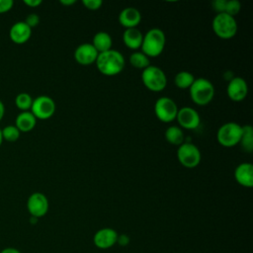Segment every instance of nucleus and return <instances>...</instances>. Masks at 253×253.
Instances as JSON below:
<instances>
[{
	"mask_svg": "<svg viewBox=\"0 0 253 253\" xmlns=\"http://www.w3.org/2000/svg\"><path fill=\"white\" fill-rule=\"evenodd\" d=\"M95 63L102 74L115 76L123 71L125 67V57L120 51L112 48L99 53Z\"/></svg>",
	"mask_w": 253,
	"mask_h": 253,
	"instance_id": "1",
	"label": "nucleus"
},
{
	"mask_svg": "<svg viewBox=\"0 0 253 253\" xmlns=\"http://www.w3.org/2000/svg\"><path fill=\"white\" fill-rule=\"evenodd\" d=\"M166 37L162 30L158 28L150 29L143 36L140 48L147 57H156L160 55L165 47Z\"/></svg>",
	"mask_w": 253,
	"mask_h": 253,
	"instance_id": "2",
	"label": "nucleus"
},
{
	"mask_svg": "<svg viewBox=\"0 0 253 253\" xmlns=\"http://www.w3.org/2000/svg\"><path fill=\"white\" fill-rule=\"evenodd\" d=\"M189 90L192 101L198 106L208 105L214 96V87L212 83L204 77L195 79Z\"/></svg>",
	"mask_w": 253,
	"mask_h": 253,
	"instance_id": "3",
	"label": "nucleus"
},
{
	"mask_svg": "<svg viewBox=\"0 0 253 253\" xmlns=\"http://www.w3.org/2000/svg\"><path fill=\"white\" fill-rule=\"evenodd\" d=\"M213 33L220 39L228 40L233 38L237 33V22L234 17L225 13L216 14L212 20Z\"/></svg>",
	"mask_w": 253,
	"mask_h": 253,
	"instance_id": "4",
	"label": "nucleus"
},
{
	"mask_svg": "<svg viewBox=\"0 0 253 253\" xmlns=\"http://www.w3.org/2000/svg\"><path fill=\"white\" fill-rule=\"evenodd\" d=\"M141 80L143 85L152 92H160L167 85V77L164 71L154 65H149L142 70Z\"/></svg>",
	"mask_w": 253,
	"mask_h": 253,
	"instance_id": "5",
	"label": "nucleus"
},
{
	"mask_svg": "<svg viewBox=\"0 0 253 253\" xmlns=\"http://www.w3.org/2000/svg\"><path fill=\"white\" fill-rule=\"evenodd\" d=\"M242 134V126L237 123L229 122L223 124L216 132L218 143L224 147H232L239 143Z\"/></svg>",
	"mask_w": 253,
	"mask_h": 253,
	"instance_id": "6",
	"label": "nucleus"
},
{
	"mask_svg": "<svg viewBox=\"0 0 253 253\" xmlns=\"http://www.w3.org/2000/svg\"><path fill=\"white\" fill-rule=\"evenodd\" d=\"M177 158L184 167L191 169L200 164L202 155L198 146L191 142H183L178 147Z\"/></svg>",
	"mask_w": 253,
	"mask_h": 253,
	"instance_id": "7",
	"label": "nucleus"
},
{
	"mask_svg": "<svg viewBox=\"0 0 253 253\" xmlns=\"http://www.w3.org/2000/svg\"><path fill=\"white\" fill-rule=\"evenodd\" d=\"M178 107L174 100L168 97H161L154 104V113L156 118L163 123L173 122L178 113Z\"/></svg>",
	"mask_w": 253,
	"mask_h": 253,
	"instance_id": "8",
	"label": "nucleus"
},
{
	"mask_svg": "<svg viewBox=\"0 0 253 253\" xmlns=\"http://www.w3.org/2000/svg\"><path fill=\"white\" fill-rule=\"evenodd\" d=\"M55 108V103L50 97L41 95L33 100L31 113L37 120H47L53 116Z\"/></svg>",
	"mask_w": 253,
	"mask_h": 253,
	"instance_id": "9",
	"label": "nucleus"
},
{
	"mask_svg": "<svg viewBox=\"0 0 253 253\" xmlns=\"http://www.w3.org/2000/svg\"><path fill=\"white\" fill-rule=\"evenodd\" d=\"M48 200L42 193H33L27 201V209L31 216L42 217L46 214L48 211Z\"/></svg>",
	"mask_w": 253,
	"mask_h": 253,
	"instance_id": "10",
	"label": "nucleus"
},
{
	"mask_svg": "<svg viewBox=\"0 0 253 253\" xmlns=\"http://www.w3.org/2000/svg\"><path fill=\"white\" fill-rule=\"evenodd\" d=\"M176 120L180 126L186 129H195L200 126L201 119L199 113L191 107H183L178 110Z\"/></svg>",
	"mask_w": 253,
	"mask_h": 253,
	"instance_id": "11",
	"label": "nucleus"
},
{
	"mask_svg": "<svg viewBox=\"0 0 253 253\" xmlns=\"http://www.w3.org/2000/svg\"><path fill=\"white\" fill-rule=\"evenodd\" d=\"M248 93V85L242 77H232L226 87L228 98L234 102H239L245 99Z\"/></svg>",
	"mask_w": 253,
	"mask_h": 253,
	"instance_id": "12",
	"label": "nucleus"
},
{
	"mask_svg": "<svg viewBox=\"0 0 253 253\" xmlns=\"http://www.w3.org/2000/svg\"><path fill=\"white\" fill-rule=\"evenodd\" d=\"M118 232L111 227H104L96 231L93 236V242L99 249H109L117 243Z\"/></svg>",
	"mask_w": 253,
	"mask_h": 253,
	"instance_id": "13",
	"label": "nucleus"
},
{
	"mask_svg": "<svg viewBox=\"0 0 253 253\" xmlns=\"http://www.w3.org/2000/svg\"><path fill=\"white\" fill-rule=\"evenodd\" d=\"M99 52L92 43H82L74 51V58L81 65H91L96 62Z\"/></svg>",
	"mask_w": 253,
	"mask_h": 253,
	"instance_id": "14",
	"label": "nucleus"
},
{
	"mask_svg": "<svg viewBox=\"0 0 253 253\" xmlns=\"http://www.w3.org/2000/svg\"><path fill=\"white\" fill-rule=\"evenodd\" d=\"M32 36V29L24 22H16L9 31V38L10 40L17 43L22 44L27 42Z\"/></svg>",
	"mask_w": 253,
	"mask_h": 253,
	"instance_id": "15",
	"label": "nucleus"
},
{
	"mask_svg": "<svg viewBox=\"0 0 253 253\" xmlns=\"http://www.w3.org/2000/svg\"><path fill=\"white\" fill-rule=\"evenodd\" d=\"M234 178L239 185L245 188H251L253 186V165L249 162L239 164L235 168Z\"/></svg>",
	"mask_w": 253,
	"mask_h": 253,
	"instance_id": "16",
	"label": "nucleus"
},
{
	"mask_svg": "<svg viewBox=\"0 0 253 253\" xmlns=\"http://www.w3.org/2000/svg\"><path fill=\"white\" fill-rule=\"evenodd\" d=\"M141 21L140 12L134 7L125 8L119 15L120 24L126 29L136 28Z\"/></svg>",
	"mask_w": 253,
	"mask_h": 253,
	"instance_id": "17",
	"label": "nucleus"
},
{
	"mask_svg": "<svg viewBox=\"0 0 253 253\" xmlns=\"http://www.w3.org/2000/svg\"><path fill=\"white\" fill-rule=\"evenodd\" d=\"M142 40H143V35L136 28L126 29V31L123 34V42L130 49L135 50L140 48Z\"/></svg>",
	"mask_w": 253,
	"mask_h": 253,
	"instance_id": "18",
	"label": "nucleus"
},
{
	"mask_svg": "<svg viewBox=\"0 0 253 253\" xmlns=\"http://www.w3.org/2000/svg\"><path fill=\"white\" fill-rule=\"evenodd\" d=\"M37 124L36 117L30 112H21L15 120V126L20 130V132H28L32 130Z\"/></svg>",
	"mask_w": 253,
	"mask_h": 253,
	"instance_id": "19",
	"label": "nucleus"
},
{
	"mask_svg": "<svg viewBox=\"0 0 253 253\" xmlns=\"http://www.w3.org/2000/svg\"><path fill=\"white\" fill-rule=\"evenodd\" d=\"M112 44H113L112 37L107 32H98L93 37L92 45L96 48V50L99 53L112 49Z\"/></svg>",
	"mask_w": 253,
	"mask_h": 253,
	"instance_id": "20",
	"label": "nucleus"
},
{
	"mask_svg": "<svg viewBox=\"0 0 253 253\" xmlns=\"http://www.w3.org/2000/svg\"><path fill=\"white\" fill-rule=\"evenodd\" d=\"M166 140L173 145H181L184 142V132L180 126H172L165 130Z\"/></svg>",
	"mask_w": 253,
	"mask_h": 253,
	"instance_id": "21",
	"label": "nucleus"
},
{
	"mask_svg": "<svg viewBox=\"0 0 253 253\" xmlns=\"http://www.w3.org/2000/svg\"><path fill=\"white\" fill-rule=\"evenodd\" d=\"M239 143L241 144L242 148L247 151L251 152L253 149V128L251 126H242V134Z\"/></svg>",
	"mask_w": 253,
	"mask_h": 253,
	"instance_id": "22",
	"label": "nucleus"
},
{
	"mask_svg": "<svg viewBox=\"0 0 253 253\" xmlns=\"http://www.w3.org/2000/svg\"><path fill=\"white\" fill-rule=\"evenodd\" d=\"M195 79L196 78L192 73L188 71H180L176 74L174 82L179 89H189L192 86Z\"/></svg>",
	"mask_w": 253,
	"mask_h": 253,
	"instance_id": "23",
	"label": "nucleus"
},
{
	"mask_svg": "<svg viewBox=\"0 0 253 253\" xmlns=\"http://www.w3.org/2000/svg\"><path fill=\"white\" fill-rule=\"evenodd\" d=\"M129 63L138 69H145L148 67L149 64V57H147L143 52L141 51H135L130 54L129 56Z\"/></svg>",
	"mask_w": 253,
	"mask_h": 253,
	"instance_id": "24",
	"label": "nucleus"
},
{
	"mask_svg": "<svg viewBox=\"0 0 253 253\" xmlns=\"http://www.w3.org/2000/svg\"><path fill=\"white\" fill-rule=\"evenodd\" d=\"M33 98L31 97L30 94L28 93H25V92H22V93H19L16 98H15V105L16 107L23 111V112H26L28 110H31V107H32V104H33Z\"/></svg>",
	"mask_w": 253,
	"mask_h": 253,
	"instance_id": "25",
	"label": "nucleus"
},
{
	"mask_svg": "<svg viewBox=\"0 0 253 253\" xmlns=\"http://www.w3.org/2000/svg\"><path fill=\"white\" fill-rule=\"evenodd\" d=\"M2 131V137L3 139H5L6 141L9 142H14L16 140L19 139L20 137V130L15 126H6L3 129H1Z\"/></svg>",
	"mask_w": 253,
	"mask_h": 253,
	"instance_id": "26",
	"label": "nucleus"
},
{
	"mask_svg": "<svg viewBox=\"0 0 253 253\" xmlns=\"http://www.w3.org/2000/svg\"><path fill=\"white\" fill-rule=\"evenodd\" d=\"M241 9V4L239 1L237 0H226V4H225V10L224 13L234 17L235 15H237L239 13Z\"/></svg>",
	"mask_w": 253,
	"mask_h": 253,
	"instance_id": "27",
	"label": "nucleus"
},
{
	"mask_svg": "<svg viewBox=\"0 0 253 253\" xmlns=\"http://www.w3.org/2000/svg\"><path fill=\"white\" fill-rule=\"evenodd\" d=\"M82 4H83L84 7L87 8L88 10L95 11V10L100 9V7H101L102 4H103V1H101V0H83V1H82Z\"/></svg>",
	"mask_w": 253,
	"mask_h": 253,
	"instance_id": "28",
	"label": "nucleus"
},
{
	"mask_svg": "<svg viewBox=\"0 0 253 253\" xmlns=\"http://www.w3.org/2000/svg\"><path fill=\"white\" fill-rule=\"evenodd\" d=\"M31 29L32 28H35L39 25L40 23V17L38 16V14L36 13H32V14H29L27 17H26V20L24 21Z\"/></svg>",
	"mask_w": 253,
	"mask_h": 253,
	"instance_id": "29",
	"label": "nucleus"
},
{
	"mask_svg": "<svg viewBox=\"0 0 253 253\" xmlns=\"http://www.w3.org/2000/svg\"><path fill=\"white\" fill-rule=\"evenodd\" d=\"M225 4H226V0H214L211 5H212V9L217 13H224L225 10Z\"/></svg>",
	"mask_w": 253,
	"mask_h": 253,
	"instance_id": "30",
	"label": "nucleus"
},
{
	"mask_svg": "<svg viewBox=\"0 0 253 253\" xmlns=\"http://www.w3.org/2000/svg\"><path fill=\"white\" fill-rule=\"evenodd\" d=\"M13 5H14L13 0H0V14L10 11Z\"/></svg>",
	"mask_w": 253,
	"mask_h": 253,
	"instance_id": "31",
	"label": "nucleus"
},
{
	"mask_svg": "<svg viewBox=\"0 0 253 253\" xmlns=\"http://www.w3.org/2000/svg\"><path fill=\"white\" fill-rule=\"evenodd\" d=\"M117 243H119L121 246H126L129 243V237L126 234H120L118 235Z\"/></svg>",
	"mask_w": 253,
	"mask_h": 253,
	"instance_id": "32",
	"label": "nucleus"
},
{
	"mask_svg": "<svg viewBox=\"0 0 253 253\" xmlns=\"http://www.w3.org/2000/svg\"><path fill=\"white\" fill-rule=\"evenodd\" d=\"M24 3L29 7L35 8L42 4V0H24Z\"/></svg>",
	"mask_w": 253,
	"mask_h": 253,
	"instance_id": "33",
	"label": "nucleus"
},
{
	"mask_svg": "<svg viewBox=\"0 0 253 253\" xmlns=\"http://www.w3.org/2000/svg\"><path fill=\"white\" fill-rule=\"evenodd\" d=\"M0 253H22V252L20 250H18L17 248L7 247V248H4Z\"/></svg>",
	"mask_w": 253,
	"mask_h": 253,
	"instance_id": "34",
	"label": "nucleus"
},
{
	"mask_svg": "<svg viewBox=\"0 0 253 253\" xmlns=\"http://www.w3.org/2000/svg\"><path fill=\"white\" fill-rule=\"evenodd\" d=\"M5 115V106H4V103L0 100V121L3 119Z\"/></svg>",
	"mask_w": 253,
	"mask_h": 253,
	"instance_id": "35",
	"label": "nucleus"
},
{
	"mask_svg": "<svg viewBox=\"0 0 253 253\" xmlns=\"http://www.w3.org/2000/svg\"><path fill=\"white\" fill-rule=\"evenodd\" d=\"M76 1L75 0H60V4L64 5V6H69V5H73Z\"/></svg>",
	"mask_w": 253,
	"mask_h": 253,
	"instance_id": "36",
	"label": "nucleus"
},
{
	"mask_svg": "<svg viewBox=\"0 0 253 253\" xmlns=\"http://www.w3.org/2000/svg\"><path fill=\"white\" fill-rule=\"evenodd\" d=\"M2 142H3V137H2V131H1V128H0V146H1Z\"/></svg>",
	"mask_w": 253,
	"mask_h": 253,
	"instance_id": "37",
	"label": "nucleus"
}]
</instances>
